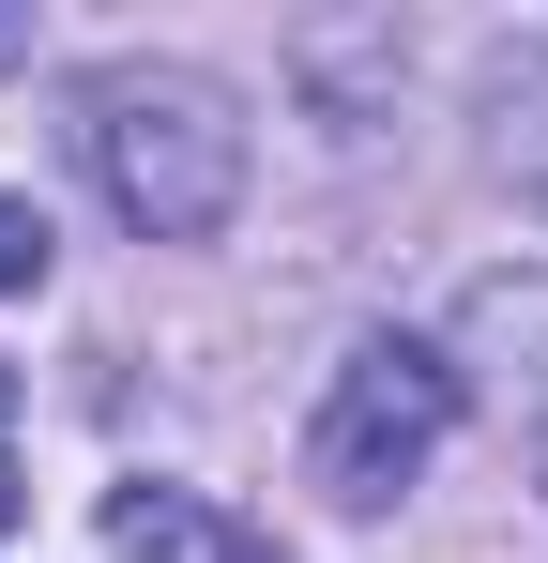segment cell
<instances>
[{
	"label": "cell",
	"mask_w": 548,
	"mask_h": 563,
	"mask_svg": "<svg viewBox=\"0 0 548 563\" xmlns=\"http://www.w3.org/2000/svg\"><path fill=\"white\" fill-rule=\"evenodd\" d=\"M77 153L138 244H213L244 213V168H260L229 77H198V62H107L77 92Z\"/></svg>",
	"instance_id": "obj_1"
},
{
	"label": "cell",
	"mask_w": 548,
	"mask_h": 563,
	"mask_svg": "<svg viewBox=\"0 0 548 563\" xmlns=\"http://www.w3.org/2000/svg\"><path fill=\"white\" fill-rule=\"evenodd\" d=\"M457 442V366L427 335H365L336 396H320V427H305V487L336 503V518H381V503H412L427 457Z\"/></svg>",
	"instance_id": "obj_2"
},
{
	"label": "cell",
	"mask_w": 548,
	"mask_h": 563,
	"mask_svg": "<svg viewBox=\"0 0 548 563\" xmlns=\"http://www.w3.org/2000/svg\"><path fill=\"white\" fill-rule=\"evenodd\" d=\"M457 351L487 366L503 427H518V457H534V503H548V275H472V305H457Z\"/></svg>",
	"instance_id": "obj_3"
},
{
	"label": "cell",
	"mask_w": 548,
	"mask_h": 563,
	"mask_svg": "<svg viewBox=\"0 0 548 563\" xmlns=\"http://www.w3.org/2000/svg\"><path fill=\"white\" fill-rule=\"evenodd\" d=\"M107 563H274V549L213 518L198 487H107Z\"/></svg>",
	"instance_id": "obj_4"
},
{
	"label": "cell",
	"mask_w": 548,
	"mask_h": 563,
	"mask_svg": "<svg viewBox=\"0 0 548 563\" xmlns=\"http://www.w3.org/2000/svg\"><path fill=\"white\" fill-rule=\"evenodd\" d=\"M472 122H487V168L548 213V31L518 46H487V77H472Z\"/></svg>",
	"instance_id": "obj_5"
},
{
	"label": "cell",
	"mask_w": 548,
	"mask_h": 563,
	"mask_svg": "<svg viewBox=\"0 0 548 563\" xmlns=\"http://www.w3.org/2000/svg\"><path fill=\"white\" fill-rule=\"evenodd\" d=\"M15 289H46V213H31V198H0V305H15Z\"/></svg>",
	"instance_id": "obj_6"
},
{
	"label": "cell",
	"mask_w": 548,
	"mask_h": 563,
	"mask_svg": "<svg viewBox=\"0 0 548 563\" xmlns=\"http://www.w3.org/2000/svg\"><path fill=\"white\" fill-rule=\"evenodd\" d=\"M0 518H15V380H0Z\"/></svg>",
	"instance_id": "obj_7"
},
{
	"label": "cell",
	"mask_w": 548,
	"mask_h": 563,
	"mask_svg": "<svg viewBox=\"0 0 548 563\" xmlns=\"http://www.w3.org/2000/svg\"><path fill=\"white\" fill-rule=\"evenodd\" d=\"M0 62H31V15H0Z\"/></svg>",
	"instance_id": "obj_8"
}]
</instances>
